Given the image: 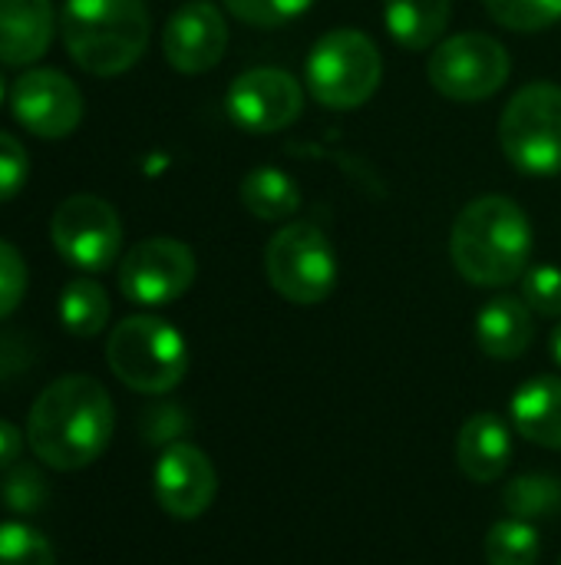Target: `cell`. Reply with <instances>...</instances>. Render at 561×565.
<instances>
[{
  "mask_svg": "<svg viewBox=\"0 0 561 565\" xmlns=\"http://www.w3.org/2000/svg\"><path fill=\"white\" fill-rule=\"evenodd\" d=\"M116 411L109 391L86 374L53 381L30 407L26 444L50 470H83L112 440Z\"/></svg>",
  "mask_w": 561,
  "mask_h": 565,
  "instance_id": "1",
  "label": "cell"
},
{
  "mask_svg": "<svg viewBox=\"0 0 561 565\" xmlns=\"http://www.w3.org/2000/svg\"><path fill=\"white\" fill-rule=\"evenodd\" d=\"M450 258L470 285L506 288L529 268L532 222L506 195L473 199L453 222Z\"/></svg>",
  "mask_w": 561,
  "mask_h": 565,
  "instance_id": "2",
  "label": "cell"
},
{
  "mask_svg": "<svg viewBox=\"0 0 561 565\" xmlns=\"http://www.w3.org/2000/svg\"><path fill=\"white\" fill-rule=\"evenodd\" d=\"M145 0H66L60 10L63 46L93 76H119L149 46Z\"/></svg>",
  "mask_w": 561,
  "mask_h": 565,
  "instance_id": "3",
  "label": "cell"
},
{
  "mask_svg": "<svg viewBox=\"0 0 561 565\" xmlns=\"http://www.w3.org/2000/svg\"><path fill=\"white\" fill-rule=\"evenodd\" d=\"M109 371L139 394H169L188 371V344L155 315L122 318L106 341Z\"/></svg>",
  "mask_w": 561,
  "mask_h": 565,
  "instance_id": "4",
  "label": "cell"
},
{
  "mask_svg": "<svg viewBox=\"0 0 561 565\" xmlns=\"http://www.w3.org/2000/svg\"><path fill=\"white\" fill-rule=\"evenodd\" d=\"M384 76V60L377 43L354 26H337L324 33L308 56V89L311 96L337 113L364 106Z\"/></svg>",
  "mask_w": 561,
  "mask_h": 565,
  "instance_id": "5",
  "label": "cell"
},
{
  "mask_svg": "<svg viewBox=\"0 0 561 565\" xmlns=\"http://www.w3.org/2000/svg\"><path fill=\"white\" fill-rule=\"evenodd\" d=\"M499 146L526 175L561 172V86H522L499 116Z\"/></svg>",
  "mask_w": 561,
  "mask_h": 565,
  "instance_id": "6",
  "label": "cell"
},
{
  "mask_svg": "<svg viewBox=\"0 0 561 565\" xmlns=\"http://www.w3.org/2000/svg\"><path fill=\"white\" fill-rule=\"evenodd\" d=\"M265 275L291 305H321L337 288L331 238L311 222H288L265 248Z\"/></svg>",
  "mask_w": 561,
  "mask_h": 565,
  "instance_id": "7",
  "label": "cell"
},
{
  "mask_svg": "<svg viewBox=\"0 0 561 565\" xmlns=\"http://www.w3.org/2000/svg\"><path fill=\"white\" fill-rule=\"evenodd\" d=\"M513 60L506 46L489 33H456L440 40L430 53L427 76L433 89L456 103H479L496 96L509 79Z\"/></svg>",
  "mask_w": 561,
  "mask_h": 565,
  "instance_id": "8",
  "label": "cell"
},
{
  "mask_svg": "<svg viewBox=\"0 0 561 565\" xmlns=\"http://www.w3.org/2000/svg\"><path fill=\"white\" fill-rule=\"evenodd\" d=\"M50 238L63 262L79 271H106L122 248L119 212L96 195H69L56 205Z\"/></svg>",
  "mask_w": 561,
  "mask_h": 565,
  "instance_id": "9",
  "label": "cell"
},
{
  "mask_svg": "<svg viewBox=\"0 0 561 565\" xmlns=\"http://www.w3.org/2000/svg\"><path fill=\"white\" fill-rule=\"evenodd\" d=\"M195 281V255L179 238H145L122 255L119 291L132 305H172Z\"/></svg>",
  "mask_w": 561,
  "mask_h": 565,
  "instance_id": "10",
  "label": "cell"
},
{
  "mask_svg": "<svg viewBox=\"0 0 561 565\" xmlns=\"http://www.w3.org/2000/svg\"><path fill=\"white\" fill-rule=\"evenodd\" d=\"M231 122L251 136H268L288 129L304 109L301 83L278 66H255L241 73L225 96Z\"/></svg>",
  "mask_w": 561,
  "mask_h": 565,
  "instance_id": "11",
  "label": "cell"
},
{
  "mask_svg": "<svg viewBox=\"0 0 561 565\" xmlns=\"http://www.w3.org/2000/svg\"><path fill=\"white\" fill-rule=\"evenodd\" d=\"M10 113L40 139H66L83 119V96L60 70H26L13 83Z\"/></svg>",
  "mask_w": 561,
  "mask_h": 565,
  "instance_id": "12",
  "label": "cell"
},
{
  "mask_svg": "<svg viewBox=\"0 0 561 565\" xmlns=\"http://www.w3.org/2000/svg\"><path fill=\"white\" fill-rule=\"evenodd\" d=\"M152 490L159 507L172 520H198L218 493V473L208 460L205 450L195 444H172L162 450L155 473H152Z\"/></svg>",
  "mask_w": 561,
  "mask_h": 565,
  "instance_id": "13",
  "label": "cell"
},
{
  "mask_svg": "<svg viewBox=\"0 0 561 565\" xmlns=\"http://www.w3.org/2000/svg\"><path fill=\"white\" fill-rule=\"evenodd\" d=\"M225 50H228V23L222 10L208 0L182 3L162 30V53L169 66L188 76L215 70Z\"/></svg>",
  "mask_w": 561,
  "mask_h": 565,
  "instance_id": "14",
  "label": "cell"
},
{
  "mask_svg": "<svg viewBox=\"0 0 561 565\" xmlns=\"http://www.w3.org/2000/svg\"><path fill=\"white\" fill-rule=\"evenodd\" d=\"M56 17L50 0H0V63L30 66L53 40Z\"/></svg>",
  "mask_w": 561,
  "mask_h": 565,
  "instance_id": "15",
  "label": "cell"
},
{
  "mask_svg": "<svg viewBox=\"0 0 561 565\" xmlns=\"http://www.w3.org/2000/svg\"><path fill=\"white\" fill-rule=\"evenodd\" d=\"M513 460V434L499 414H473L456 437V463L473 483H496Z\"/></svg>",
  "mask_w": 561,
  "mask_h": 565,
  "instance_id": "16",
  "label": "cell"
},
{
  "mask_svg": "<svg viewBox=\"0 0 561 565\" xmlns=\"http://www.w3.org/2000/svg\"><path fill=\"white\" fill-rule=\"evenodd\" d=\"M536 338L532 311L522 298L499 295L476 315V344L493 361H516L529 351Z\"/></svg>",
  "mask_w": 561,
  "mask_h": 565,
  "instance_id": "17",
  "label": "cell"
},
{
  "mask_svg": "<svg viewBox=\"0 0 561 565\" xmlns=\"http://www.w3.org/2000/svg\"><path fill=\"white\" fill-rule=\"evenodd\" d=\"M513 427L546 450H561V377H532L516 391Z\"/></svg>",
  "mask_w": 561,
  "mask_h": 565,
  "instance_id": "18",
  "label": "cell"
},
{
  "mask_svg": "<svg viewBox=\"0 0 561 565\" xmlns=\"http://www.w3.org/2000/svg\"><path fill=\"white\" fill-rule=\"evenodd\" d=\"M384 17L393 43L420 53L443 40L453 17V0H387Z\"/></svg>",
  "mask_w": 561,
  "mask_h": 565,
  "instance_id": "19",
  "label": "cell"
},
{
  "mask_svg": "<svg viewBox=\"0 0 561 565\" xmlns=\"http://www.w3.org/2000/svg\"><path fill=\"white\" fill-rule=\"evenodd\" d=\"M238 195H241V205L255 218H261V222H288L301 209L298 182L288 172L271 169V166L251 169L241 179V192Z\"/></svg>",
  "mask_w": 561,
  "mask_h": 565,
  "instance_id": "20",
  "label": "cell"
},
{
  "mask_svg": "<svg viewBox=\"0 0 561 565\" xmlns=\"http://www.w3.org/2000/svg\"><path fill=\"white\" fill-rule=\"evenodd\" d=\"M109 321V295L93 278H76L60 295V324L76 338H96Z\"/></svg>",
  "mask_w": 561,
  "mask_h": 565,
  "instance_id": "21",
  "label": "cell"
},
{
  "mask_svg": "<svg viewBox=\"0 0 561 565\" xmlns=\"http://www.w3.org/2000/svg\"><path fill=\"white\" fill-rule=\"evenodd\" d=\"M503 503L516 520L542 523L561 516V480L549 473H522L506 483Z\"/></svg>",
  "mask_w": 561,
  "mask_h": 565,
  "instance_id": "22",
  "label": "cell"
},
{
  "mask_svg": "<svg viewBox=\"0 0 561 565\" xmlns=\"http://www.w3.org/2000/svg\"><path fill=\"white\" fill-rule=\"evenodd\" d=\"M486 563L489 565H536L539 563V530L536 523L526 520H499L489 533H486Z\"/></svg>",
  "mask_w": 561,
  "mask_h": 565,
  "instance_id": "23",
  "label": "cell"
},
{
  "mask_svg": "<svg viewBox=\"0 0 561 565\" xmlns=\"http://www.w3.org/2000/svg\"><path fill=\"white\" fill-rule=\"evenodd\" d=\"M486 10L513 33H542L561 20V0H486Z\"/></svg>",
  "mask_w": 561,
  "mask_h": 565,
  "instance_id": "24",
  "label": "cell"
},
{
  "mask_svg": "<svg viewBox=\"0 0 561 565\" xmlns=\"http://www.w3.org/2000/svg\"><path fill=\"white\" fill-rule=\"evenodd\" d=\"M50 540L26 523H0V565H53Z\"/></svg>",
  "mask_w": 561,
  "mask_h": 565,
  "instance_id": "25",
  "label": "cell"
},
{
  "mask_svg": "<svg viewBox=\"0 0 561 565\" xmlns=\"http://www.w3.org/2000/svg\"><path fill=\"white\" fill-rule=\"evenodd\" d=\"M314 0H225L228 13L248 26H284L298 20Z\"/></svg>",
  "mask_w": 561,
  "mask_h": 565,
  "instance_id": "26",
  "label": "cell"
},
{
  "mask_svg": "<svg viewBox=\"0 0 561 565\" xmlns=\"http://www.w3.org/2000/svg\"><path fill=\"white\" fill-rule=\"evenodd\" d=\"M522 301L539 318H561V268L539 265L522 275Z\"/></svg>",
  "mask_w": 561,
  "mask_h": 565,
  "instance_id": "27",
  "label": "cell"
},
{
  "mask_svg": "<svg viewBox=\"0 0 561 565\" xmlns=\"http://www.w3.org/2000/svg\"><path fill=\"white\" fill-rule=\"evenodd\" d=\"M3 503L13 513H33L46 503V480L30 463H13L3 480Z\"/></svg>",
  "mask_w": 561,
  "mask_h": 565,
  "instance_id": "28",
  "label": "cell"
},
{
  "mask_svg": "<svg viewBox=\"0 0 561 565\" xmlns=\"http://www.w3.org/2000/svg\"><path fill=\"white\" fill-rule=\"evenodd\" d=\"M26 291V265L23 255L0 238V318L13 315Z\"/></svg>",
  "mask_w": 561,
  "mask_h": 565,
  "instance_id": "29",
  "label": "cell"
},
{
  "mask_svg": "<svg viewBox=\"0 0 561 565\" xmlns=\"http://www.w3.org/2000/svg\"><path fill=\"white\" fill-rule=\"evenodd\" d=\"M185 430H188V417L175 404H155V407H145L142 414V437L149 444L172 447L179 444V437H185Z\"/></svg>",
  "mask_w": 561,
  "mask_h": 565,
  "instance_id": "30",
  "label": "cell"
},
{
  "mask_svg": "<svg viewBox=\"0 0 561 565\" xmlns=\"http://www.w3.org/2000/svg\"><path fill=\"white\" fill-rule=\"evenodd\" d=\"M26 172H30V162H26L23 142L0 129V202L13 199L23 189Z\"/></svg>",
  "mask_w": 561,
  "mask_h": 565,
  "instance_id": "31",
  "label": "cell"
},
{
  "mask_svg": "<svg viewBox=\"0 0 561 565\" xmlns=\"http://www.w3.org/2000/svg\"><path fill=\"white\" fill-rule=\"evenodd\" d=\"M20 454H23V434L10 420H0V470L20 463Z\"/></svg>",
  "mask_w": 561,
  "mask_h": 565,
  "instance_id": "32",
  "label": "cell"
},
{
  "mask_svg": "<svg viewBox=\"0 0 561 565\" xmlns=\"http://www.w3.org/2000/svg\"><path fill=\"white\" fill-rule=\"evenodd\" d=\"M552 358H555V364L561 367V321L559 328L552 331Z\"/></svg>",
  "mask_w": 561,
  "mask_h": 565,
  "instance_id": "33",
  "label": "cell"
},
{
  "mask_svg": "<svg viewBox=\"0 0 561 565\" xmlns=\"http://www.w3.org/2000/svg\"><path fill=\"white\" fill-rule=\"evenodd\" d=\"M0 103H3V76H0Z\"/></svg>",
  "mask_w": 561,
  "mask_h": 565,
  "instance_id": "34",
  "label": "cell"
},
{
  "mask_svg": "<svg viewBox=\"0 0 561 565\" xmlns=\"http://www.w3.org/2000/svg\"><path fill=\"white\" fill-rule=\"evenodd\" d=\"M559 565H561V563H559Z\"/></svg>",
  "mask_w": 561,
  "mask_h": 565,
  "instance_id": "35",
  "label": "cell"
}]
</instances>
